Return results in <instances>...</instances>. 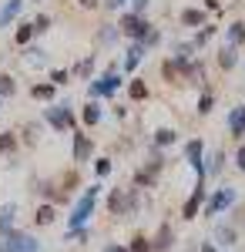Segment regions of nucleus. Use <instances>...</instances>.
I'll return each instance as SVG.
<instances>
[{"instance_id": "obj_1", "label": "nucleus", "mask_w": 245, "mask_h": 252, "mask_svg": "<svg viewBox=\"0 0 245 252\" xmlns=\"http://www.w3.org/2000/svg\"><path fill=\"white\" fill-rule=\"evenodd\" d=\"M138 205H141V202H138V185H134V189H111V192H108V212L118 215V219H121V215H134Z\"/></svg>"}, {"instance_id": "obj_2", "label": "nucleus", "mask_w": 245, "mask_h": 252, "mask_svg": "<svg viewBox=\"0 0 245 252\" xmlns=\"http://www.w3.org/2000/svg\"><path fill=\"white\" fill-rule=\"evenodd\" d=\"M97 192H101V185H88V189H84L81 202H77L74 212H71V229H81V225H88V219H91V212H94Z\"/></svg>"}, {"instance_id": "obj_3", "label": "nucleus", "mask_w": 245, "mask_h": 252, "mask_svg": "<svg viewBox=\"0 0 245 252\" xmlns=\"http://www.w3.org/2000/svg\"><path fill=\"white\" fill-rule=\"evenodd\" d=\"M44 121H47V125H54V131H67V128H74L71 104H67V101H61V104H51V108L44 111Z\"/></svg>"}, {"instance_id": "obj_4", "label": "nucleus", "mask_w": 245, "mask_h": 252, "mask_svg": "<svg viewBox=\"0 0 245 252\" xmlns=\"http://www.w3.org/2000/svg\"><path fill=\"white\" fill-rule=\"evenodd\" d=\"M148 27H151V24L141 17V14H134V10H131V14H124V17L118 20V31H121V37H131V40H141L145 34H148Z\"/></svg>"}, {"instance_id": "obj_5", "label": "nucleus", "mask_w": 245, "mask_h": 252, "mask_svg": "<svg viewBox=\"0 0 245 252\" xmlns=\"http://www.w3.org/2000/svg\"><path fill=\"white\" fill-rule=\"evenodd\" d=\"M232 202H235V192H232V189H218L215 195L205 198V215H218L222 209H228Z\"/></svg>"}, {"instance_id": "obj_6", "label": "nucleus", "mask_w": 245, "mask_h": 252, "mask_svg": "<svg viewBox=\"0 0 245 252\" xmlns=\"http://www.w3.org/2000/svg\"><path fill=\"white\" fill-rule=\"evenodd\" d=\"M171 246H175V229H171V222H161L151 239V252H171Z\"/></svg>"}, {"instance_id": "obj_7", "label": "nucleus", "mask_w": 245, "mask_h": 252, "mask_svg": "<svg viewBox=\"0 0 245 252\" xmlns=\"http://www.w3.org/2000/svg\"><path fill=\"white\" fill-rule=\"evenodd\" d=\"M202 155H205V145H202L198 138H191L188 145H185V161H188L191 168L198 172V178L205 175V161H202Z\"/></svg>"}, {"instance_id": "obj_8", "label": "nucleus", "mask_w": 245, "mask_h": 252, "mask_svg": "<svg viewBox=\"0 0 245 252\" xmlns=\"http://www.w3.org/2000/svg\"><path fill=\"white\" fill-rule=\"evenodd\" d=\"M118 88H121V78H118L114 71H108V74H101V78L91 84V97H97V94H108V97H111Z\"/></svg>"}, {"instance_id": "obj_9", "label": "nucleus", "mask_w": 245, "mask_h": 252, "mask_svg": "<svg viewBox=\"0 0 245 252\" xmlns=\"http://www.w3.org/2000/svg\"><path fill=\"white\" fill-rule=\"evenodd\" d=\"M91 155H94V141L88 135H74V161L84 165V161H91Z\"/></svg>"}, {"instance_id": "obj_10", "label": "nucleus", "mask_w": 245, "mask_h": 252, "mask_svg": "<svg viewBox=\"0 0 245 252\" xmlns=\"http://www.w3.org/2000/svg\"><path fill=\"white\" fill-rule=\"evenodd\" d=\"M202 205H205V189H202V182H198V185H195V192H191V198L185 202V209H182V215H185V219H195Z\"/></svg>"}, {"instance_id": "obj_11", "label": "nucleus", "mask_w": 245, "mask_h": 252, "mask_svg": "<svg viewBox=\"0 0 245 252\" xmlns=\"http://www.w3.org/2000/svg\"><path fill=\"white\" fill-rule=\"evenodd\" d=\"M24 64L27 67H47V51L44 47H24Z\"/></svg>"}, {"instance_id": "obj_12", "label": "nucleus", "mask_w": 245, "mask_h": 252, "mask_svg": "<svg viewBox=\"0 0 245 252\" xmlns=\"http://www.w3.org/2000/svg\"><path fill=\"white\" fill-rule=\"evenodd\" d=\"M121 37V31H118V24H104L101 31H97V47H114Z\"/></svg>"}, {"instance_id": "obj_13", "label": "nucleus", "mask_w": 245, "mask_h": 252, "mask_svg": "<svg viewBox=\"0 0 245 252\" xmlns=\"http://www.w3.org/2000/svg\"><path fill=\"white\" fill-rule=\"evenodd\" d=\"M228 131H232L235 138H242V135H245V104H239V108L228 115Z\"/></svg>"}, {"instance_id": "obj_14", "label": "nucleus", "mask_w": 245, "mask_h": 252, "mask_svg": "<svg viewBox=\"0 0 245 252\" xmlns=\"http://www.w3.org/2000/svg\"><path fill=\"white\" fill-rule=\"evenodd\" d=\"M81 121H84L88 128L101 125V104H97V101H88V104H84V111H81Z\"/></svg>"}, {"instance_id": "obj_15", "label": "nucleus", "mask_w": 245, "mask_h": 252, "mask_svg": "<svg viewBox=\"0 0 245 252\" xmlns=\"http://www.w3.org/2000/svg\"><path fill=\"white\" fill-rule=\"evenodd\" d=\"M54 94H57V84H51V81L31 88V97H34V101H54Z\"/></svg>"}, {"instance_id": "obj_16", "label": "nucleus", "mask_w": 245, "mask_h": 252, "mask_svg": "<svg viewBox=\"0 0 245 252\" xmlns=\"http://www.w3.org/2000/svg\"><path fill=\"white\" fill-rule=\"evenodd\" d=\"M20 7H24V0H7V3H3V10H0V27H7L10 20L17 17Z\"/></svg>"}, {"instance_id": "obj_17", "label": "nucleus", "mask_w": 245, "mask_h": 252, "mask_svg": "<svg viewBox=\"0 0 245 252\" xmlns=\"http://www.w3.org/2000/svg\"><path fill=\"white\" fill-rule=\"evenodd\" d=\"M71 74H74V78H81V81H88L91 74H94V54H88L84 61H77V64H74V71H71Z\"/></svg>"}, {"instance_id": "obj_18", "label": "nucleus", "mask_w": 245, "mask_h": 252, "mask_svg": "<svg viewBox=\"0 0 245 252\" xmlns=\"http://www.w3.org/2000/svg\"><path fill=\"white\" fill-rule=\"evenodd\" d=\"M31 37H34V20H24L17 27V34H14V44H17V47H27Z\"/></svg>"}, {"instance_id": "obj_19", "label": "nucleus", "mask_w": 245, "mask_h": 252, "mask_svg": "<svg viewBox=\"0 0 245 252\" xmlns=\"http://www.w3.org/2000/svg\"><path fill=\"white\" fill-rule=\"evenodd\" d=\"M141 58H145V47L134 40L131 47H128V58H124V71H134V67L141 64Z\"/></svg>"}, {"instance_id": "obj_20", "label": "nucleus", "mask_w": 245, "mask_h": 252, "mask_svg": "<svg viewBox=\"0 0 245 252\" xmlns=\"http://www.w3.org/2000/svg\"><path fill=\"white\" fill-rule=\"evenodd\" d=\"M218 64H222L225 71H232V67L239 64V54H235V47H232V44H225V47L218 51Z\"/></svg>"}, {"instance_id": "obj_21", "label": "nucleus", "mask_w": 245, "mask_h": 252, "mask_svg": "<svg viewBox=\"0 0 245 252\" xmlns=\"http://www.w3.org/2000/svg\"><path fill=\"white\" fill-rule=\"evenodd\" d=\"M182 24H185V27H202V24H205V14L195 10V7H188V10H182Z\"/></svg>"}, {"instance_id": "obj_22", "label": "nucleus", "mask_w": 245, "mask_h": 252, "mask_svg": "<svg viewBox=\"0 0 245 252\" xmlns=\"http://www.w3.org/2000/svg\"><path fill=\"white\" fill-rule=\"evenodd\" d=\"M222 161H225V152H222V148H215V152L208 155L205 172H208V175H218V172H222Z\"/></svg>"}, {"instance_id": "obj_23", "label": "nucleus", "mask_w": 245, "mask_h": 252, "mask_svg": "<svg viewBox=\"0 0 245 252\" xmlns=\"http://www.w3.org/2000/svg\"><path fill=\"white\" fill-rule=\"evenodd\" d=\"M54 219H57V212H54V205H51V202H47V205H40L37 215H34V222H37V225H51Z\"/></svg>"}, {"instance_id": "obj_24", "label": "nucleus", "mask_w": 245, "mask_h": 252, "mask_svg": "<svg viewBox=\"0 0 245 252\" xmlns=\"http://www.w3.org/2000/svg\"><path fill=\"white\" fill-rule=\"evenodd\" d=\"M228 44H232V47H239V44H245V24H242V20L228 27Z\"/></svg>"}, {"instance_id": "obj_25", "label": "nucleus", "mask_w": 245, "mask_h": 252, "mask_svg": "<svg viewBox=\"0 0 245 252\" xmlns=\"http://www.w3.org/2000/svg\"><path fill=\"white\" fill-rule=\"evenodd\" d=\"M0 152H3V155H14V152H17V138H14V131H0Z\"/></svg>"}, {"instance_id": "obj_26", "label": "nucleus", "mask_w": 245, "mask_h": 252, "mask_svg": "<svg viewBox=\"0 0 245 252\" xmlns=\"http://www.w3.org/2000/svg\"><path fill=\"white\" fill-rule=\"evenodd\" d=\"M154 182H158V175H151L148 168L134 172V185H141V189H154Z\"/></svg>"}, {"instance_id": "obj_27", "label": "nucleus", "mask_w": 245, "mask_h": 252, "mask_svg": "<svg viewBox=\"0 0 245 252\" xmlns=\"http://www.w3.org/2000/svg\"><path fill=\"white\" fill-rule=\"evenodd\" d=\"M175 128H158V131H154V145H158V148H165V145H171V141H175Z\"/></svg>"}, {"instance_id": "obj_28", "label": "nucleus", "mask_w": 245, "mask_h": 252, "mask_svg": "<svg viewBox=\"0 0 245 252\" xmlns=\"http://www.w3.org/2000/svg\"><path fill=\"white\" fill-rule=\"evenodd\" d=\"M14 219H17V205L14 202L0 205V225H14Z\"/></svg>"}, {"instance_id": "obj_29", "label": "nucleus", "mask_w": 245, "mask_h": 252, "mask_svg": "<svg viewBox=\"0 0 245 252\" xmlns=\"http://www.w3.org/2000/svg\"><path fill=\"white\" fill-rule=\"evenodd\" d=\"M128 94H131L134 101H145V97H148V88H145V81H138V78H134L131 84H128Z\"/></svg>"}, {"instance_id": "obj_30", "label": "nucleus", "mask_w": 245, "mask_h": 252, "mask_svg": "<svg viewBox=\"0 0 245 252\" xmlns=\"http://www.w3.org/2000/svg\"><path fill=\"white\" fill-rule=\"evenodd\" d=\"M215 235H218L222 246H232V242H235V229H232V225H215Z\"/></svg>"}, {"instance_id": "obj_31", "label": "nucleus", "mask_w": 245, "mask_h": 252, "mask_svg": "<svg viewBox=\"0 0 245 252\" xmlns=\"http://www.w3.org/2000/svg\"><path fill=\"white\" fill-rule=\"evenodd\" d=\"M14 91H17L14 78L10 74H0V97H14Z\"/></svg>"}, {"instance_id": "obj_32", "label": "nucleus", "mask_w": 245, "mask_h": 252, "mask_svg": "<svg viewBox=\"0 0 245 252\" xmlns=\"http://www.w3.org/2000/svg\"><path fill=\"white\" fill-rule=\"evenodd\" d=\"M37 135H40V125H37V121L24 125V141H27V145H37Z\"/></svg>"}, {"instance_id": "obj_33", "label": "nucleus", "mask_w": 245, "mask_h": 252, "mask_svg": "<svg viewBox=\"0 0 245 252\" xmlns=\"http://www.w3.org/2000/svg\"><path fill=\"white\" fill-rule=\"evenodd\" d=\"M212 34H215V27H202V31L195 34V40H191V47H205L208 40H212Z\"/></svg>"}, {"instance_id": "obj_34", "label": "nucleus", "mask_w": 245, "mask_h": 252, "mask_svg": "<svg viewBox=\"0 0 245 252\" xmlns=\"http://www.w3.org/2000/svg\"><path fill=\"white\" fill-rule=\"evenodd\" d=\"M64 242H81V246H84V242H88V225H81V229H71V232L64 235Z\"/></svg>"}, {"instance_id": "obj_35", "label": "nucleus", "mask_w": 245, "mask_h": 252, "mask_svg": "<svg viewBox=\"0 0 245 252\" xmlns=\"http://www.w3.org/2000/svg\"><path fill=\"white\" fill-rule=\"evenodd\" d=\"M51 24H54V17H51V14H37V17H34V34L51 31Z\"/></svg>"}, {"instance_id": "obj_36", "label": "nucleus", "mask_w": 245, "mask_h": 252, "mask_svg": "<svg viewBox=\"0 0 245 252\" xmlns=\"http://www.w3.org/2000/svg\"><path fill=\"white\" fill-rule=\"evenodd\" d=\"M138 44H141V47H145V51H148V47H154V44H161V34H158V31H154V27H148V34H145V37L138 40Z\"/></svg>"}, {"instance_id": "obj_37", "label": "nucleus", "mask_w": 245, "mask_h": 252, "mask_svg": "<svg viewBox=\"0 0 245 252\" xmlns=\"http://www.w3.org/2000/svg\"><path fill=\"white\" fill-rule=\"evenodd\" d=\"M128 252H151V239L134 235V239H131V249H128Z\"/></svg>"}, {"instance_id": "obj_38", "label": "nucleus", "mask_w": 245, "mask_h": 252, "mask_svg": "<svg viewBox=\"0 0 245 252\" xmlns=\"http://www.w3.org/2000/svg\"><path fill=\"white\" fill-rule=\"evenodd\" d=\"M212 108H215V94H212V91H205V94H202V101H198V115H208Z\"/></svg>"}, {"instance_id": "obj_39", "label": "nucleus", "mask_w": 245, "mask_h": 252, "mask_svg": "<svg viewBox=\"0 0 245 252\" xmlns=\"http://www.w3.org/2000/svg\"><path fill=\"white\" fill-rule=\"evenodd\" d=\"M94 172L104 178V175H111V158H97V165H94Z\"/></svg>"}, {"instance_id": "obj_40", "label": "nucleus", "mask_w": 245, "mask_h": 252, "mask_svg": "<svg viewBox=\"0 0 245 252\" xmlns=\"http://www.w3.org/2000/svg\"><path fill=\"white\" fill-rule=\"evenodd\" d=\"M67 81H71V71H54V74H51V84H57V88L67 84Z\"/></svg>"}, {"instance_id": "obj_41", "label": "nucleus", "mask_w": 245, "mask_h": 252, "mask_svg": "<svg viewBox=\"0 0 245 252\" xmlns=\"http://www.w3.org/2000/svg\"><path fill=\"white\" fill-rule=\"evenodd\" d=\"M101 3H104V7H108V10H121V7H124V3H128V0H101Z\"/></svg>"}, {"instance_id": "obj_42", "label": "nucleus", "mask_w": 245, "mask_h": 252, "mask_svg": "<svg viewBox=\"0 0 245 252\" xmlns=\"http://www.w3.org/2000/svg\"><path fill=\"white\" fill-rule=\"evenodd\" d=\"M151 0H131V7H134V14H145V7H148Z\"/></svg>"}, {"instance_id": "obj_43", "label": "nucleus", "mask_w": 245, "mask_h": 252, "mask_svg": "<svg viewBox=\"0 0 245 252\" xmlns=\"http://www.w3.org/2000/svg\"><path fill=\"white\" fill-rule=\"evenodd\" d=\"M74 185H77V175H74V172H71V175H64V189H67V192H71V189H74Z\"/></svg>"}, {"instance_id": "obj_44", "label": "nucleus", "mask_w": 245, "mask_h": 252, "mask_svg": "<svg viewBox=\"0 0 245 252\" xmlns=\"http://www.w3.org/2000/svg\"><path fill=\"white\" fill-rule=\"evenodd\" d=\"M235 165H239V168H242V172H245V145H242V148H239V155H235Z\"/></svg>"}, {"instance_id": "obj_45", "label": "nucleus", "mask_w": 245, "mask_h": 252, "mask_svg": "<svg viewBox=\"0 0 245 252\" xmlns=\"http://www.w3.org/2000/svg\"><path fill=\"white\" fill-rule=\"evenodd\" d=\"M77 3H81L84 10H94V7H97V3H101V0H77Z\"/></svg>"}, {"instance_id": "obj_46", "label": "nucleus", "mask_w": 245, "mask_h": 252, "mask_svg": "<svg viewBox=\"0 0 245 252\" xmlns=\"http://www.w3.org/2000/svg\"><path fill=\"white\" fill-rule=\"evenodd\" d=\"M198 252H218V249H215L212 242H202V246H198Z\"/></svg>"}, {"instance_id": "obj_47", "label": "nucleus", "mask_w": 245, "mask_h": 252, "mask_svg": "<svg viewBox=\"0 0 245 252\" xmlns=\"http://www.w3.org/2000/svg\"><path fill=\"white\" fill-rule=\"evenodd\" d=\"M104 252H128V249H121V246H104Z\"/></svg>"}, {"instance_id": "obj_48", "label": "nucleus", "mask_w": 245, "mask_h": 252, "mask_svg": "<svg viewBox=\"0 0 245 252\" xmlns=\"http://www.w3.org/2000/svg\"><path fill=\"white\" fill-rule=\"evenodd\" d=\"M0 252H14V246L10 242H0Z\"/></svg>"}, {"instance_id": "obj_49", "label": "nucleus", "mask_w": 245, "mask_h": 252, "mask_svg": "<svg viewBox=\"0 0 245 252\" xmlns=\"http://www.w3.org/2000/svg\"><path fill=\"white\" fill-rule=\"evenodd\" d=\"M205 7H208V10H215V7H218V0H205Z\"/></svg>"}]
</instances>
